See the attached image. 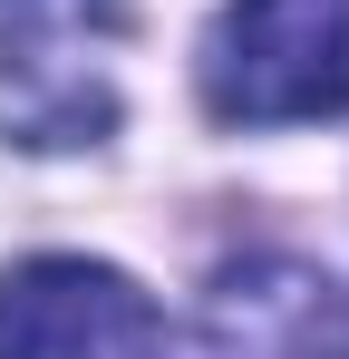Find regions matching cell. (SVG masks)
I'll return each mask as SVG.
<instances>
[{"label": "cell", "instance_id": "cell-2", "mask_svg": "<svg viewBox=\"0 0 349 359\" xmlns=\"http://www.w3.org/2000/svg\"><path fill=\"white\" fill-rule=\"evenodd\" d=\"M0 359H184V350L126 272L39 252L0 272Z\"/></svg>", "mask_w": 349, "mask_h": 359}, {"label": "cell", "instance_id": "cell-3", "mask_svg": "<svg viewBox=\"0 0 349 359\" xmlns=\"http://www.w3.org/2000/svg\"><path fill=\"white\" fill-rule=\"evenodd\" d=\"M204 320H214L224 359H349V292L282 252L233 262L204 301Z\"/></svg>", "mask_w": 349, "mask_h": 359}, {"label": "cell", "instance_id": "cell-4", "mask_svg": "<svg viewBox=\"0 0 349 359\" xmlns=\"http://www.w3.org/2000/svg\"><path fill=\"white\" fill-rule=\"evenodd\" d=\"M116 117L107 59L88 49V29H29L0 49V126L29 146H78Z\"/></svg>", "mask_w": 349, "mask_h": 359}, {"label": "cell", "instance_id": "cell-1", "mask_svg": "<svg viewBox=\"0 0 349 359\" xmlns=\"http://www.w3.org/2000/svg\"><path fill=\"white\" fill-rule=\"evenodd\" d=\"M204 107L224 126H301L349 107V0H233L204 29Z\"/></svg>", "mask_w": 349, "mask_h": 359}]
</instances>
